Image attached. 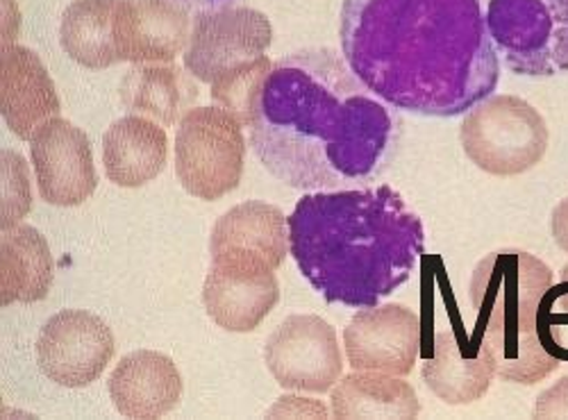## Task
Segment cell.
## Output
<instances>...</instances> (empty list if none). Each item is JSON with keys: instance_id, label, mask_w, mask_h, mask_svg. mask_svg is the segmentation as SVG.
Returning a JSON list of instances; mask_svg holds the SVG:
<instances>
[{"instance_id": "6da1fadb", "label": "cell", "mask_w": 568, "mask_h": 420, "mask_svg": "<svg viewBox=\"0 0 568 420\" xmlns=\"http://www.w3.org/2000/svg\"><path fill=\"white\" fill-rule=\"evenodd\" d=\"M251 148L298 192L359 189L400 148V119L329 49H305L273 64L257 99Z\"/></svg>"}, {"instance_id": "7a4b0ae2", "label": "cell", "mask_w": 568, "mask_h": 420, "mask_svg": "<svg viewBox=\"0 0 568 420\" xmlns=\"http://www.w3.org/2000/svg\"><path fill=\"white\" fill-rule=\"evenodd\" d=\"M339 39L353 73L409 114H466L500 82L480 0H344Z\"/></svg>"}, {"instance_id": "3957f363", "label": "cell", "mask_w": 568, "mask_h": 420, "mask_svg": "<svg viewBox=\"0 0 568 420\" xmlns=\"http://www.w3.org/2000/svg\"><path fill=\"white\" fill-rule=\"evenodd\" d=\"M287 223L290 253L327 305L377 307L425 253L423 221L389 184L310 192Z\"/></svg>"}, {"instance_id": "277c9868", "label": "cell", "mask_w": 568, "mask_h": 420, "mask_svg": "<svg viewBox=\"0 0 568 420\" xmlns=\"http://www.w3.org/2000/svg\"><path fill=\"white\" fill-rule=\"evenodd\" d=\"M550 266L526 250L487 255L470 277V305L476 309L473 339L480 341L505 382L532 387L561 366L541 344L539 305L552 287Z\"/></svg>"}, {"instance_id": "5b68a950", "label": "cell", "mask_w": 568, "mask_h": 420, "mask_svg": "<svg viewBox=\"0 0 568 420\" xmlns=\"http://www.w3.org/2000/svg\"><path fill=\"white\" fill-rule=\"evenodd\" d=\"M466 157L496 177L535 168L550 144L544 116L524 99L489 96L466 112L459 130Z\"/></svg>"}, {"instance_id": "8992f818", "label": "cell", "mask_w": 568, "mask_h": 420, "mask_svg": "<svg viewBox=\"0 0 568 420\" xmlns=\"http://www.w3.org/2000/svg\"><path fill=\"white\" fill-rule=\"evenodd\" d=\"M246 139L242 121L227 110L194 107L175 130V175L182 189L214 203L234 192L244 177Z\"/></svg>"}, {"instance_id": "52a82bcc", "label": "cell", "mask_w": 568, "mask_h": 420, "mask_svg": "<svg viewBox=\"0 0 568 420\" xmlns=\"http://www.w3.org/2000/svg\"><path fill=\"white\" fill-rule=\"evenodd\" d=\"M485 21L516 75L568 73V0H487Z\"/></svg>"}, {"instance_id": "ba28073f", "label": "cell", "mask_w": 568, "mask_h": 420, "mask_svg": "<svg viewBox=\"0 0 568 420\" xmlns=\"http://www.w3.org/2000/svg\"><path fill=\"white\" fill-rule=\"evenodd\" d=\"M275 268L251 250L212 255L205 277L203 303L207 316L225 332L246 335L257 330L280 303Z\"/></svg>"}, {"instance_id": "9c48e42d", "label": "cell", "mask_w": 568, "mask_h": 420, "mask_svg": "<svg viewBox=\"0 0 568 420\" xmlns=\"http://www.w3.org/2000/svg\"><path fill=\"white\" fill-rule=\"evenodd\" d=\"M264 361L282 389L327 393L344 370L337 332L314 314H294L266 339Z\"/></svg>"}, {"instance_id": "30bf717a", "label": "cell", "mask_w": 568, "mask_h": 420, "mask_svg": "<svg viewBox=\"0 0 568 420\" xmlns=\"http://www.w3.org/2000/svg\"><path fill=\"white\" fill-rule=\"evenodd\" d=\"M114 352L116 339L110 325L82 309H64L51 316L37 339L41 372L67 389H84L97 382Z\"/></svg>"}, {"instance_id": "8fae6325", "label": "cell", "mask_w": 568, "mask_h": 420, "mask_svg": "<svg viewBox=\"0 0 568 420\" xmlns=\"http://www.w3.org/2000/svg\"><path fill=\"white\" fill-rule=\"evenodd\" d=\"M271 39V21L260 10L227 6L196 12L184 53V69L196 80L212 84L225 71L262 58Z\"/></svg>"}, {"instance_id": "7c38bea8", "label": "cell", "mask_w": 568, "mask_h": 420, "mask_svg": "<svg viewBox=\"0 0 568 420\" xmlns=\"http://www.w3.org/2000/svg\"><path fill=\"white\" fill-rule=\"evenodd\" d=\"M30 157L39 196L49 205L75 207L99 186L89 136L67 119H51L30 136Z\"/></svg>"}, {"instance_id": "4fadbf2b", "label": "cell", "mask_w": 568, "mask_h": 420, "mask_svg": "<svg viewBox=\"0 0 568 420\" xmlns=\"http://www.w3.org/2000/svg\"><path fill=\"white\" fill-rule=\"evenodd\" d=\"M351 368L407 378L420 346L418 314L398 303L359 309L344 330Z\"/></svg>"}, {"instance_id": "5bb4252c", "label": "cell", "mask_w": 568, "mask_h": 420, "mask_svg": "<svg viewBox=\"0 0 568 420\" xmlns=\"http://www.w3.org/2000/svg\"><path fill=\"white\" fill-rule=\"evenodd\" d=\"M194 17L171 0H119L114 32L121 62L171 64L184 53Z\"/></svg>"}, {"instance_id": "9a60e30c", "label": "cell", "mask_w": 568, "mask_h": 420, "mask_svg": "<svg viewBox=\"0 0 568 420\" xmlns=\"http://www.w3.org/2000/svg\"><path fill=\"white\" fill-rule=\"evenodd\" d=\"M112 402L128 418H162L182 398V378L175 361L155 350L125 355L108 382Z\"/></svg>"}, {"instance_id": "2e32d148", "label": "cell", "mask_w": 568, "mask_h": 420, "mask_svg": "<svg viewBox=\"0 0 568 420\" xmlns=\"http://www.w3.org/2000/svg\"><path fill=\"white\" fill-rule=\"evenodd\" d=\"M0 80V110L19 139H30L39 125L60 114L58 89L41 58L26 45H6Z\"/></svg>"}, {"instance_id": "e0dca14e", "label": "cell", "mask_w": 568, "mask_h": 420, "mask_svg": "<svg viewBox=\"0 0 568 420\" xmlns=\"http://www.w3.org/2000/svg\"><path fill=\"white\" fill-rule=\"evenodd\" d=\"M496 378V363L480 341H462L446 330L435 337L433 357L423 363V380L446 404H470L480 400Z\"/></svg>"}, {"instance_id": "ac0fdd59", "label": "cell", "mask_w": 568, "mask_h": 420, "mask_svg": "<svg viewBox=\"0 0 568 420\" xmlns=\"http://www.w3.org/2000/svg\"><path fill=\"white\" fill-rule=\"evenodd\" d=\"M169 139L151 119L128 114L114 121L103 136V164L110 182L136 189L153 182L166 166Z\"/></svg>"}, {"instance_id": "d6986e66", "label": "cell", "mask_w": 568, "mask_h": 420, "mask_svg": "<svg viewBox=\"0 0 568 420\" xmlns=\"http://www.w3.org/2000/svg\"><path fill=\"white\" fill-rule=\"evenodd\" d=\"M251 250L280 268L290 253V223L277 207L248 201L225 212L212 227L210 253Z\"/></svg>"}, {"instance_id": "ffe728a7", "label": "cell", "mask_w": 568, "mask_h": 420, "mask_svg": "<svg viewBox=\"0 0 568 420\" xmlns=\"http://www.w3.org/2000/svg\"><path fill=\"white\" fill-rule=\"evenodd\" d=\"M3 285L0 303H39L49 296L55 277V262L49 242L32 225H14L3 229Z\"/></svg>"}, {"instance_id": "44dd1931", "label": "cell", "mask_w": 568, "mask_h": 420, "mask_svg": "<svg viewBox=\"0 0 568 420\" xmlns=\"http://www.w3.org/2000/svg\"><path fill=\"white\" fill-rule=\"evenodd\" d=\"M128 112H141L162 125H175L199 99V89L180 66L139 64L128 71L119 86Z\"/></svg>"}, {"instance_id": "7402d4cb", "label": "cell", "mask_w": 568, "mask_h": 420, "mask_svg": "<svg viewBox=\"0 0 568 420\" xmlns=\"http://www.w3.org/2000/svg\"><path fill=\"white\" fill-rule=\"evenodd\" d=\"M119 0H73L62 14L60 43L64 53L84 69H110L121 62L116 49Z\"/></svg>"}, {"instance_id": "603a6c76", "label": "cell", "mask_w": 568, "mask_h": 420, "mask_svg": "<svg viewBox=\"0 0 568 420\" xmlns=\"http://www.w3.org/2000/svg\"><path fill=\"white\" fill-rule=\"evenodd\" d=\"M418 413L416 391L387 372L359 370L333 389L335 418H416Z\"/></svg>"}, {"instance_id": "cb8c5ba5", "label": "cell", "mask_w": 568, "mask_h": 420, "mask_svg": "<svg viewBox=\"0 0 568 420\" xmlns=\"http://www.w3.org/2000/svg\"><path fill=\"white\" fill-rule=\"evenodd\" d=\"M271 69L273 62L266 55H262L257 60L244 62L225 71L212 82V101L219 107L227 110L232 116L240 119L244 127H248L264 80L268 78Z\"/></svg>"}, {"instance_id": "d4e9b609", "label": "cell", "mask_w": 568, "mask_h": 420, "mask_svg": "<svg viewBox=\"0 0 568 420\" xmlns=\"http://www.w3.org/2000/svg\"><path fill=\"white\" fill-rule=\"evenodd\" d=\"M537 320L544 348L561 363L568 361V264L544 294Z\"/></svg>"}, {"instance_id": "484cf974", "label": "cell", "mask_w": 568, "mask_h": 420, "mask_svg": "<svg viewBox=\"0 0 568 420\" xmlns=\"http://www.w3.org/2000/svg\"><path fill=\"white\" fill-rule=\"evenodd\" d=\"M32 207L30 173L26 160L3 151V229L14 227Z\"/></svg>"}, {"instance_id": "4316f807", "label": "cell", "mask_w": 568, "mask_h": 420, "mask_svg": "<svg viewBox=\"0 0 568 420\" xmlns=\"http://www.w3.org/2000/svg\"><path fill=\"white\" fill-rule=\"evenodd\" d=\"M537 418H568V376L557 380L537 398Z\"/></svg>"}, {"instance_id": "83f0119b", "label": "cell", "mask_w": 568, "mask_h": 420, "mask_svg": "<svg viewBox=\"0 0 568 420\" xmlns=\"http://www.w3.org/2000/svg\"><path fill=\"white\" fill-rule=\"evenodd\" d=\"M282 402L275 404L268 416L273 413H284V416H294V413H303V416H327V409L318 402H310L307 398H280Z\"/></svg>"}, {"instance_id": "f1b7e54d", "label": "cell", "mask_w": 568, "mask_h": 420, "mask_svg": "<svg viewBox=\"0 0 568 420\" xmlns=\"http://www.w3.org/2000/svg\"><path fill=\"white\" fill-rule=\"evenodd\" d=\"M550 232L557 242V246L568 255V198H564L555 209L550 218Z\"/></svg>"}, {"instance_id": "f546056e", "label": "cell", "mask_w": 568, "mask_h": 420, "mask_svg": "<svg viewBox=\"0 0 568 420\" xmlns=\"http://www.w3.org/2000/svg\"><path fill=\"white\" fill-rule=\"evenodd\" d=\"M171 3L194 10V12H203V10H219V8H227V6H240L242 0H171Z\"/></svg>"}]
</instances>
